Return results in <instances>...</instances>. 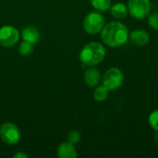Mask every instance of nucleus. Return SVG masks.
<instances>
[{
  "label": "nucleus",
  "instance_id": "1",
  "mask_svg": "<svg viewBox=\"0 0 158 158\" xmlns=\"http://www.w3.org/2000/svg\"><path fill=\"white\" fill-rule=\"evenodd\" d=\"M130 36L127 26L120 21H111L106 24L101 31V39L109 47L117 48L124 45Z\"/></svg>",
  "mask_w": 158,
  "mask_h": 158
},
{
  "label": "nucleus",
  "instance_id": "2",
  "mask_svg": "<svg viewBox=\"0 0 158 158\" xmlns=\"http://www.w3.org/2000/svg\"><path fill=\"white\" fill-rule=\"evenodd\" d=\"M106 48L98 42H92L85 44L80 53V60L88 67L99 65L106 57Z\"/></svg>",
  "mask_w": 158,
  "mask_h": 158
},
{
  "label": "nucleus",
  "instance_id": "3",
  "mask_svg": "<svg viewBox=\"0 0 158 158\" xmlns=\"http://www.w3.org/2000/svg\"><path fill=\"white\" fill-rule=\"evenodd\" d=\"M124 81V74L120 69L113 67L108 69L103 78L102 82L103 85L106 86L109 91H115L120 88Z\"/></svg>",
  "mask_w": 158,
  "mask_h": 158
},
{
  "label": "nucleus",
  "instance_id": "4",
  "mask_svg": "<svg viewBox=\"0 0 158 158\" xmlns=\"http://www.w3.org/2000/svg\"><path fill=\"white\" fill-rule=\"evenodd\" d=\"M106 25V19L100 12H91L84 18L83 28L89 34H97L101 32Z\"/></svg>",
  "mask_w": 158,
  "mask_h": 158
},
{
  "label": "nucleus",
  "instance_id": "5",
  "mask_svg": "<svg viewBox=\"0 0 158 158\" xmlns=\"http://www.w3.org/2000/svg\"><path fill=\"white\" fill-rule=\"evenodd\" d=\"M128 11L135 19H143L146 18L151 10L150 0H129Z\"/></svg>",
  "mask_w": 158,
  "mask_h": 158
},
{
  "label": "nucleus",
  "instance_id": "6",
  "mask_svg": "<svg viewBox=\"0 0 158 158\" xmlns=\"http://www.w3.org/2000/svg\"><path fill=\"white\" fill-rule=\"evenodd\" d=\"M0 137L7 144L17 143L21 137V133L17 125L13 123H5L0 127Z\"/></svg>",
  "mask_w": 158,
  "mask_h": 158
},
{
  "label": "nucleus",
  "instance_id": "7",
  "mask_svg": "<svg viewBox=\"0 0 158 158\" xmlns=\"http://www.w3.org/2000/svg\"><path fill=\"white\" fill-rule=\"evenodd\" d=\"M19 38V31L12 26H4L0 29V45L11 47L15 45Z\"/></svg>",
  "mask_w": 158,
  "mask_h": 158
},
{
  "label": "nucleus",
  "instance_id": "8",
  "mask_svg": "<svg viewBox=\"0 0 158 158\" xmlns=\"http://www.w3.org/2000/svg\"><path fill=\"white\" fill-rule=\"evenodd\" d=\"M129 39L133 45L137 47H143L149 43L150 36L145 30L137 29V30L131 31Z\"/></svg>",
  "mask_w": 158,
  "mask_h": 158
},
{
  "label": "nucleus",
  "instance_id": "9",
  "mask_svg": "<svg viewBox=\"0 0 158 158\" xmlns=\"http://www.w3.org/2000/svg\"><path fill=\"white\" fill-rule=\"evenodd\" d=\"M101 79V73L95 68H89L84 73V81L89 87H96Z\"/></svg>",
  "mask_w": 158,
  "mask_h": 158
},
{
  "label": "nucleus",
  "instance_id": "10",
  "mask_svg": "<svg viewBox=\"0 0 158 158\" xmlns=\"http://www.w3.org/2000/svg\"><path fill=\"white\" fill-rule=\"evenodd\" d=\"M57 156L59 158H76L78 155L72 143H63L57 148Z\"/></svg>",
  "mask_w": 158,
  "mask_h": 158
},
{
  "label": "nucleus",
  "instance_id": "11",
  "mask_svg": "<svg viewBox=\"0 0 158 158\" xmlns=\"http://www.w3.org/2000/svg\"><path fill=\"white\" fill-rule=\"evenodd\" d=\"M109 10H110L111 15L115 19H125L127 15L129 14L128 6L121 2H118V3H115L114 5H111Z\"/></svg>",
  "mask_w": 158,
  "mask_h": 158
},
{
  "label": "nucleus",
  "instance_id": "12",
  "mask_svg": "<svg viewBox=\"0 0 158 158\" xmlns=\"http://www.w3.org/2000/svg\"><path fill=\"white\" fill-rule=\"evenodd\" d=\"M22 38L24 41L30 42L34 44L40 39V32L35 27L28 26L22 31Z\"/></svg>",
  "mask_w": 158,
  "mask_h": 158
},
{
  "label": "nucleus",
  "instance_id": "13",
  "mask_svg": "<svg viewBox=\"0 0 158 158\" xmlns=\"http://www.w3.org/2000/svg\"><path fill=\"white\" fill-rule=\"evenodd\" d=\"M109 96V90L104 86H96L95 90L94 91V98L95 99V101L97 102H104L106 101Z\"/></svg>",
  "mask_w": 158,
  "mask_h": 158
},
{
  "label": "nucleus",
  "instance_id": "14",
  "mask_svg": "<svg viewBox=\"0 0 158 158\" xmlns=\"http://www.w3.org/2000/svg\"><path fill=\"white\" fill-rule=\"evenodd\" d=\"M94 8L100 12L107 11L111 6V0H90Z\"/></svg>",
  "mask_w": 158,
  "mask_h": 158
},
{
  "label": "nucleus",
  "instance_id": "15",
  "mask_svg": "<svg viewBox=\"0 0 158 158\" xmlns=\"http://www.w3.org/2000/svg\"><path fill=\"white\" fill-rule=\"evenodd\" d=\"M33 52V44L24 41L19 47V53L22 56H28Z\"/></svg>",
  "mask_w": 158,
  "mask_h": 158
},
{
  "label": "nucleus",
  "instance_id": "16",
  "mask_svg": "<svg viewBox=\"0 0 158 158\" xmlns=\"http://www.w3.org/2000/svg\"><path fill=\"white\" fill-rule=\"evenodd\" d=\"M148 122L150 127L155 131H158V110H154L153 112H151V114L149 115L148 118Z\"/></svg>",
  "mask_w": 158,
  "mask_h": 158
},
{
  "label": "nucleus",
  "instance_id": "17",
  "mask_svg": "<svg viewBox=\"0 0 158 158\" xmlns=\"http://www.w3.org/2000/svg\"><path fill=\"white\" fill-rule=\"evenodd\" d=\"M147 17H148V25L152 29L158 31V12L149 13Z\"/></svg>",
  "mask_w": 158,
  "mask_h": 158
},
{
  "label": "nucleus",
  "instance_id": "18",
  "mask_svg": "<svg viewBox=\"0 0 158 158\" xmlns=\"http://www.w3.org/2000/svg\"><path fill=\"white\" fill-rule=\"evenodd\" d=\"M68 140H69V143L75 145L81 141V133L78 131H72L69 132L68 136Z\"/></svg>",
  "mask_w": 158,
  "mask_h": 158
},
{
  "label": "nucleus",
  "instance_id": "19",
  "mask_svg": "<svg viewBox=\"0 0 158 158\" xmlns=\"http://www.w3.org/2000/svg\"><path fill=\"white\" fill-rule=\"evenodd\" d=\"M27 158V156L25 155V154H23V153H19V154H17V155H15L14 156V158Z\"/></svg>",
  "mask_w": 158,
  "mask_h": 158
},
{
  "label": "nucleus",
  "instance_id": "20",
  "mask_svg": "<svg viewBox=\"0 0 158 158\" xmlns=\"http://www.w3.org/2000/svg\"><path fill=\"white\" fill-rule=\"evenodd\" d=\"M156 143L158 144V131L156 132Z\"/></svg>",
  "mask_w": 158,
  "mask_h": 158
}]
</instances>
